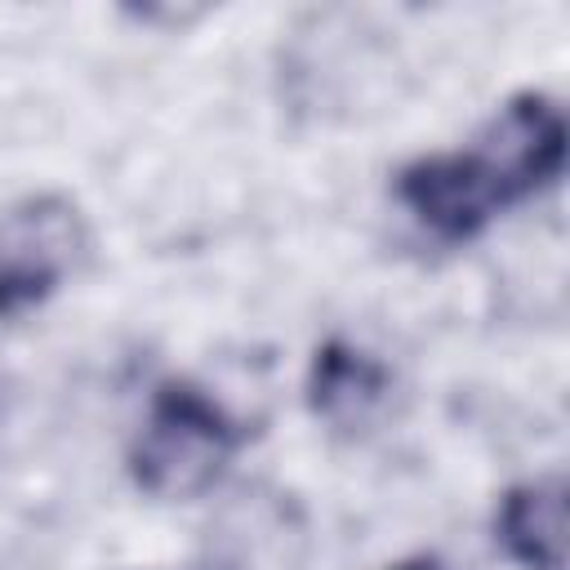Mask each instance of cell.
Masks as SVG:
<instances>
[{"instance_id": "cell-8", "label": "cell", "mask_w": 570, "mask_h": 570, "mask_svg": "<svg viewBox=\"0 0 570 570\" xmlns=\"http://www.w3.org/2000/svg\"><path fill=\"white\" fill-rule=\"evenodd\" d=\"M392 570H450L441 557H410V561H401V566H392Z\"/></svg>"}, {"instance_id": "cell-3", "label": "cell", "mask_w": 570, "mask_h": 570, "mask_svg": "<svg viewBox=\"0 0 570 570\" xmlns=\"http://www.w3.org/2000/svg\"><path fill=\"white\" fill-rule=\"evenodd\" d=\"M472 156L499 187L503 205L539 191L561 174L566 160V116L548 94H517L476 138Z\"/></svg>"}, {"instance_id": "cell-5", "label": "cell", "mask_w": 570, "mask_h": 570, "mask_svg": "<svg viewBox=\"0 0 570 570\" xmlns=\"http://www.w3.org/2000/svg\"><path fill=\"white\" fill-rule=\"evenodd\" d=\"M396 196L441 240H468L503 209L499 187L472 151H445L405 165L396 174Z\"/></svg>"}, {"instance_id": "cell-6", "label": "cell", "mask_w": 570, "mask_h": 570, "mask_svg": "<svg viewBox=\"0 0 570 570\" xmlns=\"http://www.w3.org/2000/svg\"><path fill=\"white\" fill-rule=\"evenodd\" d=\"M392 401V370L352 347L347 338H330L312 352V370H307V410L334 428V432H365L379 423V414Z\"/></svg>"}, {"instance_id": "cell-7", "label": "cell", "mask_w": 570, "mask_h": 570, "mask_svg": "<svg viewBox=\"0 0 570 570\" xmlns=\"http://www.w3.org/2000/svg\"><path fill=\"white\" fill-rule=\"evenodd\" d=\"M494 539L521 570H566V481L534 476L512 485L499 499Z\"/></svg>"}, {"instance_id": "cell-1", "label": "cell", "mask_w": 570, "mask_h": 570, "mask_svg": "<svg viewBox=\"0 0 570 570\" xmlns=\"http://www.w3.org/2000/svg\"><path fill=\"white\" fill-rule=\"evenodd\" d=\"M240 445V428L191 383H160L129 445V476L142 494L174 503L205 494Z\"/></svg>"}, {"instance_id": "cell-2", "label": "cell", "mask_w": 570, "mask_h": 570, "mask_svg": "<svg viewBox=\"0 0 570 570\" xmlns=\"http://www.w3.org/2000/svg\"><path fill=\"white\" fill-rule=\"evenodd\" d=\"M89 227L67 196L40 191L0 209V321L45 303L85 258Z\"/></svg>"}, {"instance_id": "cell-4", "label": "cell", "mask_w": 570, "mask_h": 570, "mask_svg": "<svg viewBox=\"0 0 570 570\" xmlns=\"http://www.w3.org/2000/svg\"><path fill=\"white\" fill-rule=\"evenodd\" d=\"M307 521L281 490L236 494L205 539V570H303Z\"/></svg>"}]
</instances>
